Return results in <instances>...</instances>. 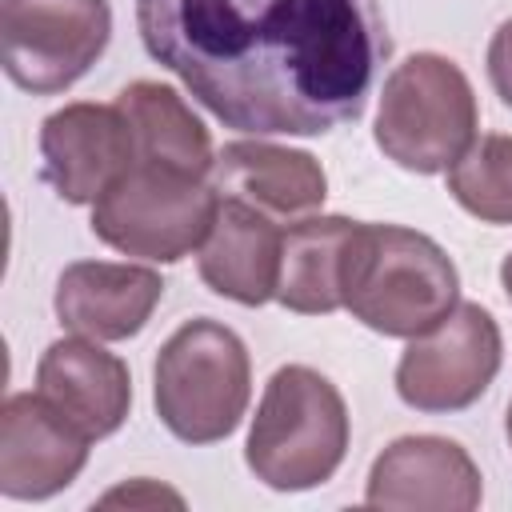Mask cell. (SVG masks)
Listing matches in <instances>:
<instances>
[{
  "label": "cell",
  "instance_id": "6da1fadb",
  "mask_svg": "<svg viewBox=\"0 0 512 512\" xmlns=\"http://www.w3.org/2000/svg\"><path fill=\"white\" fill-rule=\"evenodd\" d=\"M136 28L216 120L252 136L360 120L392 48L380 0H136Z\"/></svg>",
  "mask_w": 512,
  "mask_h": 512
},
{
  "label": "cell",
  "instance_id": "7a4b0ae2",
  "mask_svg": "<svg viewBox=\"0 0 512 512\" xmlns=\"http://www.w3.org/2000/svg\"><path fill=\"white\" fill-rule=\"evenodd\" d=\"M460 296L456 264L436 240L400 224H360L344 308L384 336H424Z\"/></svg>",
  "mask_w": 512,
  "mask_h": 512
},
{
  "label": "cell",
  "instance_id": "3957f363",
  "mask_svg": "<svg viewBox=\"0 0 512 512\" xmlns=\"http://www.w3.org/2000/svg\"><path fill=\"white\" fill-rule=\"evenodd\" d=\"M348 448V408L328 376L304 364L280 368L256 408L248 432V468L276 492L324 484Z\"/></svg>",
  "mask_w": 512,
  "mask_h": 512
},
{
  "label": "cell",
  "instance_id": "277c9868",
  "mask_svg": "<svg viewBox=\"0 0 512 512\" xmlns=\"http://www.w3.org/2000/svg\"><path fill=\"white\" fill-rule=\"evenodd\" d=\"M152 396L164 428L188 444L224 440L248 408V352L244 340L200 316L180 324L152 368Z\"/></svg>",
  "mask_w": 512,
  "mask_h": 512
},
{
  "label": "cell",
  "instance_id": "5b68a950",
  "mask_svg": "<svg viewBox=\"0 0 512 512\" xmlns=\"http://www.w3.org/2000/svg\"><path fill=\"white\" fill-rule=\"evenodd\" d=\"M476 140V96L468 76L436 56L416 52L396 64L380 92L376 144L408 172H448Z\"/></svg>",
  "mask_w": 512,
  "mask_h": 512
},
{
  "label": "cell",
  "instance_id": "8992f818",
  "mask_svg": "<svg viewBox=\"0 0 512 512\" xmlns=\"http://www.w3.org/2000/svg\"><path fill=\"white\" fill-rule=\"evenodd\" d=\"M220 196L204 176L136 160L96 204L92 232L128 256L172 264L204 244Z\"/></svg>",
  "mask_w": 512,
  "mask_h": 512
},
{
  "label": "cell",
  "instance_id": "52a82bcc",
  "mask_svg": "<svg viewBox=\"0 0 512 512\" xmlns=\"http://www.w3.org/2000/svg\"><path fill=\"white\" fill-rule=\"evenodd\" d=\"M108 0H4L0 60L16 88L52 96L72 88L108 48Z\"/></svg>",
  "mask_w": 512,
  "mask_h": 512
},
{
  "label": "cell",
  "instance_id": "ba28073f",
  "mask_svg": "<svg viewBox=\"0 0 512 512\" xmlns=\"http://www.w3.org/2000/svg\"><path fill=\"white\" fill-rule=\"evenodd\" d=\"M500 372V328L480 304H456L436 328L412 336L396 364V392L416 412H460Z\"/></svg>",
  "mask_w": 512,
  "mask_h": 512
},
{
  "label": "cell",
  "instance_id": "9c48e42d",
  "mask_svg": "<svg viewBox=\"0 0 512 512\" xmlns=\"http://www.w3.org/2000/svg\"><path fill=\"white\" fill-rule=\"evenodd\" d=\"M44 180L68 204H96L132 164V124L116 104H64L40 128Z\"/></svg>",
  "mask_w": 512,
  "mask_h": 512
},
{
  "label": "cell",
  "instance_id": "30bf717a",
  "mask_svg": "<svg viewBox=\"0 0 512 512\" xmlns=\"http://www.w3.org/2000/svg\"><path fill=\"white\" fill-rule=\"evenodd\" d=\"M88 444L40 392L8 396L0 408V492L8 500L56 496L80 476Z\"/></svg>",
  "mask_w": 512,
  "mask_h": 512
},
{
  "label": "cell",
  "instance_id": "8fae6325",
  "mask_svg": "<svg viewBox=\"0 0 512 512\" xmlns=\"http://www.w3.org/2000/svg\"><path fill=\"white\" fill-rule=\"evenodd\" d=\"M364 504L472 512L480 504V472L456 440L400 436L376 456V464L368 472Z\"/></svg>",
  "mask_w": 512,
  "mask_h": 512
},
{
  "label": "cell",
  "instance_id": "7c38bea8",
  "mask_svg": "<svg viewBox=\"0 0 512 512\" xmlns=\"http://www.w3.org/2000/svg\"><path fill=\"white\" fill-rule=\"evenodd\" d=\"M36 392L88 440L112 436L132 404L128 364L88 336L56 340L44 348L36 364Z\"/></svg>",
  "mask_w": 512,
  "mask_h": 512
},
{
  "label": "cell",
  "instance_id": "4fadbf2b",
  "mask_svg": "<svg viewBox=\"0 0 512 512\" xmlns=\"http://www.w3.org/2000/svg\"><path fill=\"white\" fill-rule=\"evenodd\" d=\"M164 296V280L140 264L80 260L56 280V316L68 332L88 340L136 336Z\"/></svg>",
  "mask_w": 512,
  "mask_h": 512
},
{
  "label": "cell",
  "instance_id": "5bb4252c",
  "mask_svg": "<svg viewBox=\"0 0 512 512\" xmlns=\"http://www.w3.org/2000/svg\"><path fill=\"white\" fill-rule=\"evenodd\" d=\"M280 232L256 204L220 196L216 220L200 244V280L236 304H264L280 280Z\"/></svg>",
  "mask_w": 512,
  "mask_h": 512
},
{
  "label": "cell",
  "instance_id": "9a60e30c",
  "mask_svg": "<svg viewBox=\"0 0 512 512\" xmlns=\"http://www.w3.org/2000/svg\"><path fill=\"white\" fill-rule=\"evenodd\" d=\"M216 192L240 196L272 216H304L324 204L328 180L324 168L296 148L268 140H232L216 156Z\"/></svg>",
  "mask_w": 512,
  "mask_h": 512
},
{
  "label": "cell",
  "instance_id": "2e32d148",
  "mask_svg": "<svg viewBox=\"0 0 512 512\" xmlns=\"http://www.w3.org/2000/svg\"><path fill=\"white\" fill-rule=\"evenodd\" d=\"M356 236H360V220L348 216L296 220L280 240L276 300L300 316H324L344 308V280Z\"/></svg>",
  "mask_w": 512,
  "mask_h": 512
},
{
  "label": "cell",
  "instance_id": "e0dca14e",
  "mask_svg": "<svg viewBox=\"0 0 512 512\" xmlns=\"http://www.w3.org/2000/svg\"><path fill=\"white\" fill-rule=\"evenodd\" d=\"M116 108L132 124L136 160L168 164V168H180L204 180L212 176L216 156H212L208 128L192 116V108L172 88L156 80H136L116 96Z\"/></svg>",
  "mask_w": 512,
  "mask_h": 512
},
{
  "label": "cell",
  "instance_id": "ac0fdd59",
  "mask_svg": "<svg viewBox=\"0 0 512 512\" xmlns=\"http://www.w3.org/2000/svg\"><path fill=\"white\" fill-rule=\"evenodd\" d=\"M448 192L484 224H512V136H480L448 168Z\"/></svg>",
  "mask_w": 512,
  "mask_h": 512
},
{
  "label": "cell",
  "instance_id": "d6986e66",
  "mask_svg": "<svg viewBox=\"0 0 512 512\" xmlns=\"http://www.w3.org/2000/svg\"><path fill=\"white\" fill-rule=\"evenodd\" d=\"M488 80H492L496 96L512 108V20H504L492 32V44H488Z\"/></svg>",
  "mask_w": 512,
  "mask_h": 512
},
{
  "label": "cell",
  "instance_id": "ffe728a7",
  "mask_svg": "<svg viewBox=\"0 0 512 512\" xmlns=\"http://www.w3.org/2000/svg\"><path fill=\"white\" fill-rule=\"evenodd\" d=\"M100 504L104 508H112V504H128V508H136V504H180V496L168 492V488H156L152 480H132V484L108 492Z\"/></svg>",
  "mask_w": 512,
  "mask_h": 512
},
{
  "label": "cell",
  "instance_id": "44dd1931",
  "mask_svg": "<svg viewBox=\"0 0 512 512\" xmlns=\"http://www.w3.org/2000/svg\"><path fill=\"white\" fill-rule=\"evenodd\" d=\"M500 284H504V292H508V300H512V252H508L504 264H500Z\"/></svg>",
  "mask_w": 512,
  "mask_h": 512
},
{
  "label": "cell",
  "instance_id": "7402d4cb",
  "mask_svg": "<svg viewBox=\"0 0 512 512\" xmlns=\"http://www.w3.org/2000/svg\"><path fill=\"white\" fill-rule=\"evenodd\" d=\"M508 444H512V404H508Z\"/></svg>",
  "mask_w": 512,
  "mask_h": 512
}]
</instances>
